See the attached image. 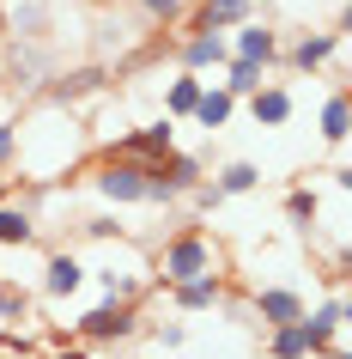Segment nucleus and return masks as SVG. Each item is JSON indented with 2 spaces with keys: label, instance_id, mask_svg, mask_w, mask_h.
<instances>
[{
  "label": "nucleus",
  "instance_id": "20",
  "mask_svg": "<svg viewBox=\"0 0 352 359\" xmlns=\"http://www.w3.org/2000/svg\"><path fill=\"white\" fill-rule=\"evenodd\" d=\"M304 323H316L328 341H340V329H346V286H328V299L316 311H304Z\"/></svg>",
  "mask_w": 352,
  "mask_h": 359
},
{
  "label": "nucleus",
  "instance_id": "4",
  "mask_svg": "<svg viewBox=\"0 0 352 359\" xmlns=\"http://www.w3.org/2000/svg\"><path fill=\"white\" fill-rule=\"evenodd\" d=\"M134 323H140L134 304L104 299V304H92V311L73 323V341H79V347H110V341H128V335H134Z\"/></svg>",
  "mask_w": 352,
  "mask_h": 359
},
{
  "label": "nucleus",
  "instance_id": "31",
  "mask_svg": "<svg viewBox=\"0 0 352 359\" xmlns=\"http://www.w3.org/2000/svg\"><path fill=\"white\" fill-rule=\"evenodd\" d=\"M0 86H6V67H0Z\"/></svg>",
  "mask_w": 352,
  "mask_h": 359
},
{
  "label": "nucleus",
  "instance_id": "17",
  "mask_svg": "<svg viewBox=\"0 0 352 359\" xmlns=\"http://www.w3.org/2000/svg\"><path fill=\"white\" fill-rule=\"evenodd\" d=\"M37 231H43V219H37V208H31V201H6V208H0V250L37 244Z\"/></svg>",
  "mask_w": 352,
  "mask_h": 359
},
{
  "label": "nucleus",
  "instance_id": "26",
  "mask_svg": "<svg viewBox=\"0 0 352 359\" xmlns=\"http://www.w3.org/2000/svg\"><path fill=\"white\" fill-rule=\"evenodd\" d=\"M43 341L37 335H0V359H37Z\"/></svg>",
  "mask_w": 352,
  "mask_h": 359
},
{
  "label": "nucleus",
  "instance_id": "11",
  "mask_svg": "<svg viewBox=\"0 0 352 359\" xmlns=\"http://www.w3.org/2000/svg\"><path fill=\"white\" fill-rule=\"evenodd\" d=\"M328 353V335L316 323H286V329H267V359H322Z\"/></svg>",
  "mask_w": 352,
  "mask_h": 359
},
{
  "label": "nucleus",
  "instance_id": "27",
  "mask_svg": "<svg viewBox=\"0 0 352 359\" xmlns=\"http://www.w3.org/2000/svg\"><path fill=\"white\" fill-rule=\"evenodd\" d=\"M183 341H188V323H158V347H164V353H176Z\"/></svg>",
  "mask_w": 352,
  "mask_h": 359
},
{
  "label": "nucleus",
  "instance_id": "5",
  "mask_svg": "<svg viewBox=\"0 0 352 359\" xmlns=\"http://www.w3.org/2000/svg\"><path fill=\"white\" fill-rule=\"evenodd\" d=\"M92 189H97V201H110V208H140V201H146V165L104 158V165L92 170Z\"/></svg>",
  "mask_w": 352,
  "mask_h": 359
},
{
  "label": "nucleus",
  "instance_id": "6",
  "mask_svg": "<svg viewBox=\"0 0 352 359\" xmlns=\"http://www.w3.org/2000/svg\"><path fill=\"white\" fill-rule=\"evenodd\" d=\"M249 311H255L267 329H286V323H304L310 299H304L292 280H261V286H255V299H249Z\"/></svg>",
  "mask_w": 352,
  "mask_h": 359
},
{
  "label": "nucleus",
  "instance_id": "14",
  "mask_svg": "<svg viewBox=\"0 0 352 359\" xmlns=\"http://www.w3.org/2000/svg\"><path fill=\"white\" fill-rule=\"evenodd\" d=\"M176 61H183V74H219L225 61H231V43L225 37H183L176 43Z\"/></svg>",
  "mask_w": 352,
  "mask_h": 359
},
{
  "label": "nucleus",
  "instance_id": "19",
  "mask_svg": "<svg viewBox=\"0 0 352 359\" xmlns=\"http://www.w3.org/2000/svg\"><path fill=\"white\" fill-rule=\"evenodd\" d=\"M201 86H206L201 74H176V79L164 86V116H170V122H188V116H195V104H201Z\"/></svg>",
  "mask_w": 352,
  "mask_h": 359
},
{
  "label": "nucleus",
  "instance_id": "15",
  "mask_svg": "<svg viewBox=\"0 0 352 359\" xmlns=\"http://www.w3.org/2000/svg\"><path fill=\"white\" fill-rule=\"evenodd\" d=\"M292 110H297V97H292V86H279V79H267V86L249 97L255 128H286V122H292Z\"/></svg>",
  "mask_w": 352,
  "mask_h": 359
},
{
  "label": "nucleus",
  "instance_id": "3",
  "mask_svg": "<svg viewBox=\"0 0 352 359\" xmlns=\"http://www.w3.org/2000/svg\"><path fill=\"white\" fill-rule=\"evenodd\" d=\"M201 274H225V244L201 226H183L152 256V280L158 286H183V280H201Z\"/></svg>",
  "mask_w": 352,
  "mask_h": 359
},
{
  "label": "nucleus",
  "instance_id": "13",
  "mask_svg": "<svg viewBox=\"0 0 352 359\" xmlns=\"http://www.w3.org/2000/svg\"><path fill=\"white\" fill-rule=\"evenodd\" d=\"M286 55V67H297V74H322L328 61H340V31H304V37L292 43V49H279Z\"/></svg>",
  "mask_w": 352,
  "mask_h": 359
},
{
  "label": "nucleus",
  "instance_id": "30",
  "mask_svg": "<svg viewBox=\"0 0 352 359\" xmlns=\"http://www.w3.org/2000/svg\"><path fill=\"white\" fill-rule=\"evenodd\" d=\"M49 359H92V347H79V341H61Z\"/></svg>",
  "mask_w": 352,
  "mask_h": 359
},
{
  "label": "nucleus",
  "instance_id": "25",
  "mask_svg": "<svg viewBox=\"0 0 352 359\" xmlns=\"http://www.w3.org/2000/svg\"><path fill=\"white\" fill-rule=\"evenodd\" d=\"M134 6H140V19H152V25H176L188 0H134Z\"/></svg>",
  "mask_w": 352,
  "mask_h": 359
},
{
  "label": "nucleus",
  "instance_id": "9",
  "mask_svg": "<svg viewBox=\"0 0 352 359\" xmlns=\"http://www.w3.org/2000/svg\"><path fill=\"white\" fill-rule=\"evenodd\" d=\"M231 61H249V67H261V74H274V61H279V49H286V43H279V31H267V25L261 19H249V25H237V31H231Z\"/></svg>",
  "mask_w": 352,
  "mask_h": 359
},
{
  "label": "nucleus",
  "instance_id": "7",
  "mask_svg": "<svg viewBox=\"0 0 352 359\" xmlns=\"http://www.w3.org/2000/svg\"><path fill=\"white\" fill-rule=\"evenodd\" d=\"M249 19H255V0H206V6H195V19H188L183 37H231Z\"/></svg>",
  "mask_w": 352,
  "mask_h": 359
},
{
  "label": "nucleus",
  "instance_id": "32",
  "mask_svg": "<svg viewBox=\"0 0 352 359\" xmlns=\"http://www.w3.org/2000/svg\"><path fill=\"white\" fill-rule=\"evenodd\" d=\"M195 6H206V0H195Z\"/></svg>",
  "mask_w": 352,
  "mask_h": 359
},
{
  "label": "nucleus",
  "instance_id": "24",
  "mask_svg": "<svg viewBox=\"0 0 352 359\" xmlns=\"http://www.w3.org/2000/svg\"><path fill=\"white\" fill-rule=\"evenodd\" d=\"M286 219H292V226H304V231H316V219H322V195L297 183V189L286 195Z\"/></svg>",
  "mask_w": 352,
  "mask_h": 359
},
{
  "label": "nucleus",
  "instance_id": "22",
  "mask_svg": "<svg viewBox=\"0 0 352 359\" xmlns=\"http://www.w3.org/2000/svg\"><path fill=\"white\" fill-rule=\"evenodd\" d=\"M31 292H24L19 280H0V329H19V323H31Z\"/></svg>",
  "mask_w": 352,
  "mask_h": 359
},
{
  "label": "nucleus",
  "instance_id": "10",
  "mask_svg": "<svg viewBox=\"0 0 352 359\" xmlns=\"http://www.w3.org/2000/svg\"><path fill=\"white\" fill-rule=\"evenodd\" d=\"M43 299L49 304H61V299H73L79 286H85V256H79V250H49V256H43Z\"/></svg>",
  "mask_w": 352,
  "mask_h": 359
},
{
  "label": "nucleus",
  "instance_id": "29",
  "mask_svg": "<svg viewBox=\"0 0 352 359\" xmlns=\"http://www.w3.org/2000/svg\"><path fill=\"white\" fill-rule=\"evenodd\" d=\"M195 208H201V213H213V208H225V195L213 189V183H201V189H195Z\"/></svg>",
  "mask_w": 352,
  "mask_h": 359
},
{
  "label": "nucleus",
  "instance_id": "8",
  "mask_svg": "<svg viewBox=\"0 0 352 359\" xmlns=\"http://www.w3.org/2000/svg\"><path fill=\"white\" fill-rule=\"evenodd\" d=\"M0 31H13L19 43H43L55 31V6L49 0H0Z\"/></svg>",
  "mask_w": 352,
  "mask_h": 359
},
{
  "label": "nucleus",
  "instance_id": "28",
  "mask_svg": "<svg viewBox=\"0 0 352 359\" xmlns=\"http://www.w3.org/2000/svg\"><path fill=\"white\" fill-rule=\"evenodd\" d=\"M13 158H19V134L13 122H0V170H13Z\"/></svg>",
  "mask_w": 352,
  "mask_h": 359
},
{
  "label": "nucleus",
  "instance_id": "2",
  "mask_svg": "<svg viewBox=\"0 0 352 359\" xmlns=\"http://www.w3.org/2000/svg\"><path fill=\"white\" fill-rule=\"evenodd\" d=\"M97 238V250L85 256V280H97L104 286V299H122V304H134L140 292L152 286V256L140 244H110V231H92Z\"/></svg>",
  "mask_w": 352,
  "mask_h": 359
},
{
  "label": "nucleus",
  "instance_id": "21",
  "mask_svg": "<svg viewBox=\"0 0 352 359\" xmlns=\"http://www.w3.org/2000/svg\"><path fill=\"white\" fill-rule=\"evenodd\" d=\"M213 189H219L225 201H231V195H255V189H261V165H249V158H231V165L219 170V183H213Z\"/></svg>",
  "mask_w": 352,
  "mask_h": 359
},
{
  "label": "nucleus",
  "instance_id": "12",
  "mask_svg": "<svg viewBox=\"0 0 352 359\" xmlns=\"http://www.w3.org/2000/svg\"><path fill=\"white\" fill-rule=\"evenodd\" d=\"M146 177H158V183L183 201V195H195L206 183V165L195 158V152H164V158H152V165H146Z\"/></svg>",
  "mask_w": 352,
  "mask_h": 359
},
{
  "label": "nucleus",
  "instance_id": "18",
  "mask_svg": "<svg viewBox=\"0 0 352 359\" xmlns=\"http://www.w3.org/2000/svg\"><path fill=\"white\" fill-rule=\"evenodd\" d=\"M231 116H237V97H225L219 86L206 79V86H201V104H195V116H188V122L213 134V128H231Z\"/></svg>",
  "mask_w": 352,
  "mask_h": 359
},
{
  "label": "nucleus",
  "instance_id": "16",
  "mask_svg": "<svg viewBox=\"0 0 352 359\" xmlns=\"http://www.w3.org/2000/svg\"><path fill=\"white\" fill-rule=\"evenodd\" d=\"M164 292H170L176 311H188V317H195V311H219V304H225V274H201V280L164 286Z\"/></svg>",
  "mask_w": 352,
  "mask_h": 359
},
{
  "label": "nucleus",
  "instance_id": "23",
  "mask_svg": "<svg viewBox=\"0 0 352 359\" xmlns=\"http://www.w3.org/2000/svg\"><path fill=\"white\" fill-rule=\"evenodd\" d=\"M322 140H328L334 152L346 147V92H340V86L322 97Z\"/></svg>",
  "mask_w": 352,
  "mask_h": 359
},
{
  "label": "nucleus",
  "instance_id": "1",
  "mask_svg": "<svg viewBox=\"0 0 352 359\" xmlns=\"http://www.w3.org/2000/svg\"><path fill=\"white\" fill-rule=\"evenodd\" d=\"M13 134H19V158H13V165L24 170L19 177L24 189H55L61 177L85 158V147H92L79 110H67L55 97H37V104L13 122Z\"/></svg>",
  "mask_w": 352,
  "mask_h": 359
}]
</instances>
